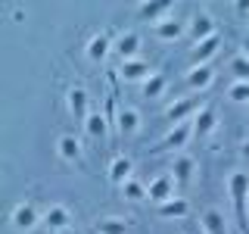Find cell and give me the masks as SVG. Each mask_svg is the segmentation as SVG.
Masks as SVG:
<instances>
[{
	"label": "cell",
	"mask_w": 249,
	"mask_h": 234,
	"mask_svg": "<svg viewBox=\"0 0 249 234\" xmlns=\"http://www.w3.org/2000/svg\"><path fill=\"white\" fill-rule=\"evenodd\" d=\"M228 194L233 203V213H237V222L249 228V172L237 169L228 175Z\"/></svg>",
	"instance_id": "cell-1"
},
{
	"label": "cell",
	"mask_w": 249,
	"mask_h": 234,
	"mask_svg": "<svg viewBox=\"0 0 249 234\" xmlns=\"http://www.w3.org/2000/svg\"><path fill=\"white\" fill-rule=\"evenodd\" d=\"M10 225L16 231H35L37 225H44V213L31 200H19L10 213Z\"/></svg>",
	"instance_id": "cell-2"
},
{
	"label": "cell",
	"mask_w": 249,
	"mask_h": 234,
	"mask_svg": "<svg viewBox=\"0 0 249 234\" xmlns=\"http://www.w3.org/2000/svg\"><path fill=\"white\" fill-rule=\"evenodd\" d=\"M190 137H193V119H190V122H178V125H171L165 135L159 137V144L153 147V153H162V150H181V147L190 144Z\"/></svg>",
	"instance_id": "cell-3"
},
{
	"label": "cell",
	"mask_w": 249,
	"mask_h": 234,
	"mask_svg": "<svg viewBox=\"0 0 249 234\" xmlns=\"http://www.w3.org/2000/svg\"><path fill=\"white\" fill-rule=\"evenodd\" d=\"M66 109H69V116L72 119H78V122H88V116L93 113L90 109V94H88V88H81V84H72V88L66 91Z\"/></svg>",
	"instance_id": "cell-4"
},
{
	"label": "cell",
	"mask_w": 249,
	"mask_h": 234,
	"mask_svg": "<svg viewBox=\"0 0 249 234\" xmlns=\"http://www.w3.org/2000/svg\"><path fill=\"white\" fill-rule=\"evenodd\" d=\"M187 35H190V41H193V44H199V41H206V38L218 35L215 16L209 13V10H199V13H193L190 19H187Z\"/></svg>",
	"instance_id": "cell-5"
},
{
	"label": "cell",
	"mask_w": 249,
	"mask_h": 234,
	"mask_svg": "<svg viewBox=\"0 0 249 234\" xmlns=\"http://www.w3.org/2000/svg\"><path fill=\"white\" fill-rule=\"evenodd\" d=\"M44 228L47 234H62L72 228V209L66 206V203H50V206L44 209Z\"/></svg>",
	"instance_id": "cell-6"
},
{
	"label": "cell",
	"mask_w": 249,
	"mask_h": 234,
	"mask_svg": "<svg viewBox=\"0 0 249 234\" xmlns=\"http://www.w3.org/2000/svg\"><path fill=\"white\" fill-rule=\"evenodd\" d=\"M202 109V103H199V97H178L175 103H168L165 106V119L171 122V125H178V122H190L193 116H196Z\"/></svg>",
	"instance_id": "cell-7"
},
{
	"label": "cell",
	"mask_w": 249,
	"mask_h": 234,
	"mask_svg": "<svg viewBox=\"0 0 249 234\" xmlns=\"http://www.w3.org/2000/svg\"><path fill=\"white\" fill-rule=\"evenodd\" d=\"M146 191H150V200L156 206H162V203H168L171 197H178V181L171 178V172H162V175H156L150 184H146Z\"/></svg>",
	"instance_id": "cell-8"
},
{
	"label": "cell",
	"mask_w": 249,
	"mask_h": 234,
	"mask_svg": "<svg viewBox=\"0 0 249 234\" xmlns=\"http://www.w3.org/2000/svg\"><path fill=\"white\" fill-rule=\"evenodd\" d=\"M168 172H171V178L178 181V187H190L193 178H196V159H193V156H187V153H181V156H175V159H171Z\"/></svg>",
	"instance_id": "cell-9"
},
{
	"label": "cell",
	"mask_w": 249,
	"mask_h": 234,
	"mask_svg": "<svg viewBox=\"0 0 249 234\" xmlns=\"http://www.w3.org/2000/svg\"><path fill=\"white\" fill-rule=\"evenodd\" d=\"M221 44H224V35L218 31V35L212 38H206V41H199V44H193V50H190V66H209V59L215 57L218 50H221Z\"/></svg>",
	"instance_id": "cell-10"
},
{
	"label": "cell",
	"mask_w": 249,
	"mask_h": 234,
	"mask_svg": "<svg viewBox=\"0 0 249 234\" xmlns=\"http://www.w3.org/2000/svg\"><path fill=\"white\" fill-rule=\"evenodd\" d=\"M112 53L119 57L122 62H128V59H140V35L137 31H122L119 38H115V44H112Z\"/></svg>",
	"instance_id": "cell-11"
},
{
	"label": "cell",
	"mask_w": 249,
	"mask_h": 234,
	"mask_svg": "<svg viewBox=\"0 0 249 234\" xmlns=\"http://www.w3.org/2000/svg\"><path fill=\"white\" fill-rule=\"evenodd\" d=\"M150 75H153V69H150V62H146V59L119 62V78H122L124 84H143Z\"/></svg>",
	"instance_id": "cell-12"
},
{
	"label": "cell",
	"mask_w": 249,
	"mask_h": 234,
	"mask_svg": "<svg viewBox=\"0 0 249 234\" xmlns=\"http://www.w3.org/2000/svg\"><path fill=\"white\" fill-rule=\"evenodd\" d=\"M184 35H187V19H178V16H168L159 25H153L156 41H181Z\"/></svg>",
	"instance_id": "cell-13"
},
{
	"label": "cell",
	"mask_w": 249,
	"mask_h": 234,
	"mask_svg": "<svg viewBox=\"0 0 249 234\" xmlns=\"http://www.w3.org/2000/svg\"><path fill=\"white\" fill-rule=\"evenodd\" d=\"M112 44H115V38L109 35V31H97V35L88 41V47H84V57L90 62H103L109 53H112Z\"/></svg>",
	"instance_id": "cell-14"
},
{
	"label": "cell",
	"mask_w": 249,
	"mask_h": 234,
	"mask_svg": "<svg viewBox=\"0 0 249 234\" xmlns=\"http://www.w3.org/2000/svg\"><path fill=\"white\" fill-rule=\"evenodd\" d=\"M56 156L62 162H69V166H75V162L84 159V147L81 140H78L75 135H59L56 137Z\"/></svg>",
	"instance_id": "cell-15"
},
{
	"label": "cell",
	"mask_w": 249,
	"mask_h": 234,
	"mask_svg": "<svg viewBox=\"0 0 249 234\" xmlns=\"http://www.w3.org/2000/svg\"><path fill=\"white\" fill-rule=\"evenodd\" d=\"M84 135H88L90 140H109L112 137V125H109V119L103 116V109H93V113L88 116V122H84Z\"/></svg>",
	"instance_id": "cell-16"
},
{
	"label": "cell",
	"mask_w": 249,
	"mask_h": 234,
	"mask_svg": "<svg viewBox=\"0 0 249 234\" xmlns=\"http://www.w3.org/2000/svg\"><path fill=\"white\" fill-rule=\"evenodd\" d=\"M184 81H187V88H190V91H199L202 94V91H209L215 84V69L212 66H190Z\"/></svg>",
	"instance_id": "cell-17"
},
{
	"label": "cell",
	"mask_w": 249,
	"mask_h": 234,
	"mask_svg": "<svg viewBox=\"0 0 249 234\" xmlns=\"http://www.w3.org/2000/svg\"><path fill=\"white\" fill-rule=\"evenodd\" d=\"M218 128V116H215V106H209V103H202V109L196 116H193V137H209L212 131Z\"/></svg>",
	"instance_id": "cell-18"
},
{
	"label": "cell",
	"mask_w": 249,
	"mask_h": 234,
	"mask_svg": "<svg viewBox=\"0 0 249 234\" xmlns=\"http://www.w3.org/2000/svg\"><path fill=\"white\" fill-rule=\"evenodd\" d=\"M140 128H143L140 113H137L134 106H122V113H119V135H122L124 140H131V137L140 135Z\"/></svg>",
	"instance_id": "cell-19"
},
{
	"label": "cell",
	"mask_w": 249,
	"mask_h": 234,
	"mask_svg": "<svg viewBox=\"0 0 249 234\" xmlns=\"http://www.w3.org/2000/svg\"><path fill=\"white\" fill-rule=\"evenodd\" d=\"M131 172H134V162L128 159V156H115L112 162H109V172H106V178H109V184H115V187H122L124 181H131Z\"/></svg>",
	"instance_id": "cell-20"
},
{
	"label": "cell",
	"mask_w": 249,
	"mask_h": 234,
	"mask_svg": "<svg viewBox=\"0 0 249 234\" xmlns=\"http://www.w3.org/2000/svg\"><path fill=\"white\" fill-rule=\"evenodd\" d=\"M199 225H202V234H228V215L218 206H209L206 213H202Z\"/></svg>",
	"instance_id": "cell-21"
},
{
	"label": "cell",
	"mask_w": 249,
	"mask_h": 234,
	"mask_svg": "<svg viewBox=\"0 0 249 234\" xmlns=\"http://www.w3.org/2000/svg\"><path fill=\"white\" fill-rule=\"evenodd\" d=\"M137 16L146 22H153V25H159L162 19H168V16H175V6L171 3H140L137 6Z\"/></svg>",
	"instance_id": "cell-22"
},
{
	"label": "cell",
	"mask_w": 249,
	"mask_h": 234,
	"mask_svg": "<svg viewBox=\"0 0 249 234\" xmlns=\"http://www.w3.org/2000/svg\"><path fill=\"white\" fill-rule=\"evenodd\" d=\"M187 213H190V200L187 197H171L168 203H162V206H156V215L159 218H184Z\"/></svg>",
	"instance_id": "cell-23"
},
{
	"label": "cell",
	"mask_w": 249,
	"mask_h": 234,
	"mask_svg": "<svg viewBox=\"0 0 249 234\" xmlns=\"http://www.w3.org/2000/svg\"><path fill=\"white\" fill-rule=\"evenodd\" d=\"M131 222L124 215H100L97 218V234H128Z\"/></svg>",
	"instance_id": "cell-24"
},
{
	"label": "cell",
	"mask_w": 249,
	"mask_h": 234,
	"mask_svg": "<svg viewBox=\"0 0 249 234\" xmlns=\"http://www.w3.org/2000/svg\"><path fill=\"white\" fill-rule=\"evenodd\" d=\"M165 88H168V75L165 72H156L153 69V75L146 78L143 84H140V94H143V97H162V94H165Z\"/></svg>",
	"instance_id": "cell-25"
},
{
	"label": "cell",
	"mask_w": 249,
	"mask_h": 234,
	"mask_svg": "<svg viewBox=\"0 0 249 234\" xmlns=\"http://www.w3.org/2000/svg\"><path fill=\"white\" fill-rule=\"evenodd\" d=\"M119 191H122V200H128V203H143V200H150V191H146V184L137 181V178L124 181Z\"/></svg>",
	"instance_id": "cell-26"
},
{
	"label": "cell",
	"mask_w": 249,
	"mask_h": 234,
	"mask_svg": "<svg viewBox=\"0 0 249 234\" xmlns=\"http://www.w3.org/2000/svg\"><path fill=\"white\" fill-rule=\"evenodd\" d=\"M231 75H233V81H249V57L246 53H233Z\"/></svg>",
	"instance_id": "cell-27"
},
{
	"label": "cell",
	"mask_w": 249,
	"mask_h": 234,
	"mask_svg": "<svg viewBox=\"0 0 249 234\" xmlns=\"http://www.w3.org/2000/svg\"><path fill=\"white\" fill-rule=\"evenodd\" d=\"M228 100L231 103H249V81H231Z\"/></svg>",
	"instance_id": "cell-28"
},
{
	"label": "cell",
	"mask_w": 249,
	"mask_h": 234,
	"mask_svg": "<svg viewBox=\"0 0 249 234\" xmlns=\"http://www.w3.org/2000/svg\"><path fill=\"white\" fill-rule=\"evenodd\" d=\"M240 162H246V166H249V137H243V140H240Z\"/></svg>",
	"instance_id": "cell-29"
},
{
	"label": "cell",
	"mask_w": 249,
	"mask_h": 234,
	"mask_svg": "<svg viewBox=\"0 0 249 234\" xmlns=\"http://www.w3.org/2000/svg\"><path fill=\"white\" fill-rule=\"evenodd\" d=\"M10 16H13V22H25V10H22V6H13Z\"/></svg>",
	"instance_id": "cell-30"
},
{
	"label": "cell",
	"mask_w": 249,
	"mask_h": 234,
	"mask_svg": "<svg viewBox=\"0 0 249 234\" xmlns=\"http://www.w3.org/2000/svg\"><path fill=\"white\" fill-rule=\"evenodd\" d=\"M240 53H246V57H249V38L243 41V50H240Z\"/></svg>",
	"instance_id": "cell-31"
}]
</instances>
